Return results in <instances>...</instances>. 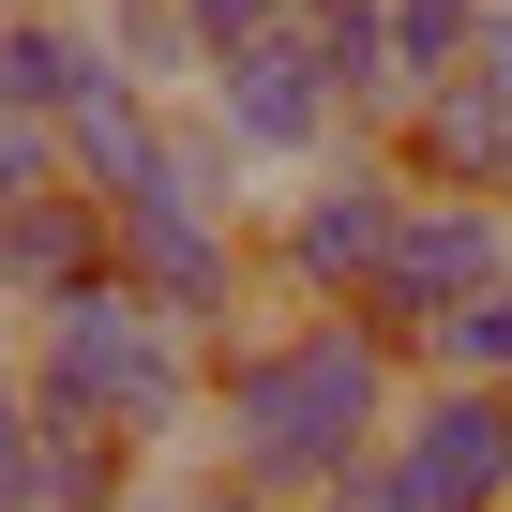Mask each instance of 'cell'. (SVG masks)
I'll return each instance as SVG.
<instances>
[{
    "instance_id": "17",
    "label": "cell",
    "mask_w": 512,
    "mask_h": 512,
    "mask_svg": "<svg viewBox=\"0 0 512 512\" xmlns=\"http://www.w3.org/2000/svg\"><path fill=\"white\" fill-rule=\"evenodd\" d=\"M497 512H512V497H497Z\"/></svg>"
},
{
    "instance_id": "8",
    "label": "cell",
    "mask_w": 512,
    "mask_h": 512,
    "mask_svg": "<svg viewBox=\"0 0 512 512\" xmlns=\"http://www.w3.org/2000/svg\"><path fill=\"white\" fill-rule=\"evenodd\" d=\"M392 151H407L422 181H467V196H512V106L482 91V61H467V76H437V91H407Z\"/></svg>"
},
{
    "instance_id": "13",
    "label": "cell",
    "mask_w": 512,
    "mask_h": 512,
    "mask_svg": "<svg viewBox=\"0 0 512 512\" xmlns=\"http://www.w3.org/2000/svg\"><path fill=\"white\" fill-rule=\"evenodd\" d=\"M151 512H302V497H272V482H241V467H181V482H151Z\"/></svg>"
},
{
    "instance_id": "10",
    "label": "cell",
    "mask_w": 512,
    "mask_h": 512,
    "mask_svg": "<svg viewBox=\"0 0 512 512\" xmlns=\"http://www.w3.org/2000/svg\"><path fill=\"white\" fill-rule=\"evenodd\" d=\"M422 362H437V377H512V272H497V287H467V302L422 332Z\"/></svg>"
},
{
    "instance_id": "15",
    "label": "cell",
    "mask_w": 512,
    "mask_h": 512,
    "mask_svg": "<svg viewBox=\"0 0 512 512\" xmlns=\"http://www.w3.org/2000/svg\"><path fill=\"white\" fill-rule=\"evenodd\" d=\"M317 512H407V497H392V482H377V467H362V482H332V497H317Z\"/></svg>"
},
{
    "instance_id": "6",
    "label": "cell",
    "mask_w": 512,
    "mask_h": 512,
    "mask_svg": "<svg viewBox=\"0 0 512 512\" xmlns=\"http://www.w3.org/2000/svg\"><path fill=\"white\" fill-rule=\"evenodd\" d=\"M512 272V196H467V181H422L407 196V226H392V272L362 287V317L392 332V347H422L467 287H497Z\"/></svg>"
},
{
    "instance_id": "7",
    "label": "cell",
    "mask_w": 512,
    "mask_h": 512,
    "mask_svg": "<svg viewBox=\"0 0 512 512\" xmlns=\"http://www.w3.org/2000/svg\"><path fill=\"white\" fill-rule=\"evenodd\" d=\"M106 76H121V31H106V0H31V16H0V106H31V121H76Z\"/></svg>"
},
{
    "instance_id": "9",
    "label": "cell",
    "mask_w": 512,
    "mask_h": 512,
    "mask_svg": "<svg viewBox=\"0 0 512 512\" xmlns=\"http://www.w3.org/2000/svg\"><path fill=\"white\" fill-rule=\"evenodd\" d=\"M76 272H106V196L91 181H46V196H0V302H61Z\"/></svg>"
},
{
    "instance_id": "1",
    "label": "cell",
    "mask_w": 512,
    "mask_h": 512,
    "mask_svg": "<svg viewBox=\"0 0 512 512\" xmlns=\"http://www.w3.org/2000/svg\"><path fill=\"white\" fill-rule=\"evenodd\" d=\"M407 392H422V347H392L362 302H287V317H256V332L211 347V422H196V452L317 512L332 482H362V467L392 452Z\"/></svg>"
},
{
    "instance_id": "3",
    "label": "cell",
    "mask_w": 512,
    "mask_h": 512,
    "mask_svg": "<svg viewBox=\"0 0 512 512\" xmlns=\"http://www.w3.org/2000/svg\"><path fill=\"white\" fill-rule=\"evenodd\" d=\"M422 166L392 136H347L317 166H287L272 196H256V256H272V302H362L392 272V226H407Z\"/></svg>"
},
{
    "instance_id": "4",
    "label": "cell",
    "mask_w": 512,
    "mask_h": 512,
    "mask_svg": "<svg viewBox=\"0 0 512 512\" xmlns=\"http://www.w3.org/2000/svg\"><path fill=\"white\" fill-rule=\"evenodd\" d=\"M196 106L256 151V181H287V166H317V151H347V136H362V106H347V76L317 61V31H302V16H272V31L211 46V91H196Z\"/></svg>"
},
{
    "instance_id": "2",
    "label": "cell",
    "mask_w": 512,
    "mask_h": 512,
    "mask_svg": "<svg viewBox=\"0 0 512 512\" xmlns=\"http://www.w3.org/2000/svg\"><path fill=\"white\" fill-rule=\"evenodd\" d=\"M16 362H31L46 407H106V422H136L151 452H196V422H211V332L166 317L121 256L16 317Z\"/></svg>"
},
{
    "instance_id": "12",
    "label": "cell",
    "mask_w": 512,
    "mask_h": 512,
    "mask_svg": "<svg viewBox=\"0 0 512 512\" xmlns=\"http://www.w3.org/2000/svg\"><path fill=\"white\" fill-rule=\"evenodd\" d=\"M46 181H76V136L31 121V106H0V196H46Z\"/></svg>"
},
{
    "instance_id": "5",
    "label": "cell",
    "mask_w": 512,
    "mask_h": 512,
    "mask_svg": "<svg viewBox=\"0 0 512 512\" xmlns=\"http://www.w3.org/2000/svg\"><path fill=\"white\" fill-rule=\"evenodd\" d=\"M377 482H392L407 512H497V497H512V377H437V362H422V392H407Z\"/></svg>"
},
{
    "instance_id": "11",
    "label": "cell",
    "mask_w": 512,
    "mask_h": 512,
    "mask_svg": "<svg viewBox=\"0 0 512 512\" xmlns=\"http://www.w3.org/2000/svg\"><path fill=\"white\" fill-rule=\"evenodd\" d=\"M0 512H46V392L16 347H0Z\"/></svg>"
},
{
    "instance_id": "14",
    "label": "cell",
    "mask_w": 512,
    "mask_h": 512,
    "mask_svg": "<svg viewBox=\"0 0 512 512\" xmlns=\"http://www.w3.org/2000/svg\"><path fill=\"white\" fill-rule=\"evenodd\" d=\"M272 16H302V0H196V31H211V46H241V31H272Z\"/></svg>"
},
{
    "instance_id": "16",
    "label": "cell",
    "mask_w": 512,
    "mask_h": 512,
    "mask_svg": "<svg viewBox=\"0 0 512 512\" xmlns=\"http://www.w3.org/2000/svg\"><path fill=\"white\" fill-rule=\"evenodd\" d=\"M0 16H31V0H0Z\"/></svg>"
}]
</instances>
